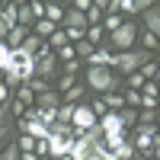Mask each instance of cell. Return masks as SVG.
I'll return each mask as SVG.
<instances>
[{
    "mask_svg": "<svg viewBox=\"0 0 160 160\" xmlns=\"http://www.w3.org/2000/svg\"><path fill=\"white\" fill-rule=\"evenodd\" d=\"M151 58V51H144V48H135V51H125V55H115V51H93V58L90 64H99V68H115V71H122V74H138Z\"/></svg>",
    "mask_w": 160,
    "mask_h": 160,
    "instance_id": "6da1fadb",
    "label": "cell"
},
{
    "mask_svg": "<svg viewBox=\"0 0 160 160\" xmlns=\"http://www.w3.org/2000/svg\"><path fill=\"white\" fill-rule=\"evenodd\" d=\"M154 7V0H118V10L125 13H148Z\"/></svg>",
    "mask_w": 160,
    "mask_h": 160,
    "instance_id": "4fadbf2b",
    "label": "cell"
},
{
    "mask_svg": "<svg viewBox=\"0 0 160 160\" xmlns=\"http://www.w3.org/2000/svg\"><path fill=\"white\" fill-rule=\"evenodd\" d=\"M64 35H68V42H77V45H80V42H87V32H83V29H68Z\"/></svg>",
    "mask_w": 160,
    "mask_h": 160,
    "instance_id": "d6a6232c",
    "label": "cell"
},
{
    "mask_svg": "<svg viewBox=\"0 0 160 160\" xmlns=\"http://www.w3.org/2000/svg\"><path fill=\"white\" fill-rule=\"evenodd\" d=\"M71 118H74V106H68V102H64L61 109H58V122H61V125H68Z\"/></svg>",
    "mask_w": 160,
    "mask_h": 160,
    "instance_id": "f546056e",
    "label": "cell"
},
{
    "mask_svg": "<svg viewBox=\"0 0 160 160\" xmlns=\"http://www.w3.org/2000/svg\"><path fill=\"white\" fill-rule=\"evenodd\" d=\"M58 61H64V64H71V61H77V45H64V48L58 51Z\"/></svg>",
    "mask_w": 160,
    "mask_h": 160,
    "instance_id": "d4e9b609",
    "label": "cell"
},
{
    "mask_svg": "<svg viewBox=\"0 0 160 160\" xmlns=\"http://www.w3.org/2000/svg\"><path fill=\"white\" fill-rule=\"evenodd\" d=\"M19 26H26V29L35 26V16H32V7L29 3H19Z\"/></svg>",
    "mask_w": 160,
    "mask_h": 160,
    "instance_id": "cb8c5ba5",
    "label": "cell"
},
{
    "mask_svg": "<svg viewBox=\"0 0 160 160\" xmlns=\"http://www.w3.org/2000/svg\"><path fill=\"white\" fill-rule=\"evenodd\" d=\"M10 55H13V48L7 42H0V68H3V71H7V64H10Z\"/></svg>",
    "mask_w": 160,
    "mask_h": 160,
    "instance_id": "4dcf8cb0",
    "label": "cell"
},
{
    "mask_svg": "<svg viewBox=\"0 0 160 160\" xmlns=\"http://www.w3.org/2000/svg\"><path fill=\"white\" fill-rule=\"evenodd\" d=\"M19 125H22V131H26V135H29V138H35V141H48V138H51V128L42 122V118H35V115H32V118H22Z\"/></svg>",
    "mask_w": 160,
    "mask_h": 160,
    "instance_id": "8992f818",
    "label": "cell"
},
{
    "mask_svg": "<svg viewBox=\"0 0 160 160\" xmlns=\"http://www.w3.org/2000/svg\"><path fill=\"white\" fill-rule=\"evenodd\" d=\"M87 42L90 45H106V29L102 26H90L87 29Z\"/></svg>",
    "mask_w": 160,
    "mask_h": 160,
    "instance_id": "ac0fdd59",
    "label": "cell"
},
{
    "mask_svg": "<svg viewBox=\"0 0 160 160\" xmlns=\"http://www.w3.org/2000/svg\"><path fill=\"white\" fill-rule=\"evenodd\" d=\"M7 35H10V26L3 19V3H0V38H7Z\"/></svg>",
    "mask_w": 160,
    "mask_h": 160,
    "instance_id": "f35d334b",
    "label": "cell"
},
{
    "mask_svg": "<svg viewBox=\"0 0 160 160\" xmlns=\"http://www.w3.org/2000/svg\"><path fill=\"white\" fill-rule=\"evenodd\" d=\"M154 154H157V157H160V138H157V141H154Z\"/></svg>",
    "mask_w": 160,
    "mask_h": 160,
    "instance_id": "60d3db41",
    "label": "cell"
},
{
    "mask_svg": "<svg viewBox=\"0 0 160 160\" xmlns=\"http://www.w3.org/2000/svg\"><path fill=\"white\" fill-rule=\"evenodd\" d=\"M93 51H96V48H93L90 42H80V45H77V55H80V58H93Z\"/></svg>",
    "mask_w": 160,
    "mask_h": 160,
    "instance_id": "8d00e7d4",
    "label": "cell"
},
{
    "mask_svg": "<svg viewBox=\"0 0 160 160\" xmlns=\"http://www.w3.org/2000/svg\"><path fill=\"white\" fill-rule=\"evenodd\" d=\"M58 74V58L55 55H48V58H42L38 61V68H35V77L42 80V77H55Z\"/></svg>",
    "mask_w": 160,
    "mask_h": 160,
    "instance_id": "7c38bea8",
    "label": "cell"
},
{
    "mask_svg": "<svg viewBox=\"0 0 160 160\" xmlns=\"http://www.w3.org/2000/svg\"><path fill=\"white\" fill-rule=\"evenodd\" d=\"M122 22H125V19H118L115 13H109V16H102V29H106V35H112L115 29H122Z\"/></svg>",
    "mask_w": 160,
    "mask_h": 160,
    "instance_id": "ffe728a7",
    "label": "cell"
},
{
    "mask_svg": "<svg viewBox=\"0 0 160 160\" xmlns=\"http://www.w3.org/2000/svg\"><path fill=\"white\" fill-rule=\"evenodd\" d=\"M87 22H90V26H102V10H99L96 3L87 10Z\"/></svg>",
    "mask_w": 160,
    "mask_h": 160,
    "instance_id": "4316f807",
    "label": "cell"
},
{
    "mask_svg": "<svg viewBox=\"0 0 160 160\" xmlns=\"http://www.w3.org/2000/svg\"><path fill=\"white\" fill-rule=\"evenodd\" d=\"M26 38H29V29H26V26H16V29H13V32L7 35V45H10L13 51H19Z\"/></svg>",
    "mask_w": 160,
    "mask_h": 160,
    "instance_id": "5bb4252c",
    "label": "cell"
},
{
    "mask_svg": "<svg viewBox=\"0 0 160 160\" xmlns=\"http://www.w3.org/2000/svg\"><path fill=\"white\" fill-rule=\"evenodd\" d=\"M7 96H10V93H7V83H0V106H7Z\"/></svg>",
    "mask_w": 160,
    "mask_h": 160,
    "instance_id": "ab89813d",
    "label": "cell"
},
{
    "mask_svg": "<svg viewBox=\"0 0 160 160\" xmlns=\"http://www.w3.org/2000/svg\"><path fill=\"white\" fill-rule=\"evenodd\" d=\"M157 118H160V102H157Z\"/></svg>",
    "mask_w": 160,
    "mask_h": 160,
    "instance_id": "7bdbcfd3",
    "label": "cell"
},
{
    "mask_svg": "<svg viewBox=\"0 0 160 160\" xmlns=\"http://www.w3.org/2000/svg\"><path fill=\"white\" fill-rule=\"evenodd\" d=\"M48 45H51V48H58V51H61L64 45H71V42H68V35H64V29H58L55 35H51V38H48Z\"/></svg>",
    "mask_w": 160,
    "mask_h": 160,
    "instance_id": "484cf974",
    "label": "cell"
},
{
    "mask_svg": "<svg viewBox=\"0 0 160 160\" xmlns=\"http://www.w3.org/2000/svg\"><path fill=\"white\" fill-rule=\"evenodd\" d=\"M35 58L26 55V51H13L10 64H7V83H19V80H32L35 77Z\"/></svg>",
    "mask_w": 160,
    "mask_h": 160,
    "instance_id": "7a4b0ae2",
    "label": "cell"
},
{
    "mask_svg": "<svg viewBox=\"0 0 160 160\" xmlns=\"http://www.w3.org/2000/svg\"><path fill=\"white\" fill-rule=\"evenodd\" d=\"M58 87H61L64 93L74 90V87H77V83H74V74H61V77H58Z\"/></svg>",
    "mask_w": 160,
    "mask_h": 160,
    "instance_id": "836d02e7",
    "label": "cell"
},
{
    "mask_svg": "<svg viewBox=\"0 0 160 160\" xmlns=\"http://www.w3.org/2000/svg\"><path fill=\"white\" fill-rule=\"evenodd\" d=\"M35 144H38V141H35V138H29V135H22V138H19V141H16V148H19V151H22V154H32V151H35Z\"/></svg>",
    "mask_w": 160,
    "mask_h": 160,
    "instance_id": "83f0119b",
    "label": "cell"
},
{
    "mask_svg": "<svg viewBox=\"0 0 160 160\" xmlns=\"http://www.w3.org/2000/svg\"><path fill=\"white\" fill-rule=\"evenodd\" d=\"M16 99H19L22 106H32V102H35V90H32L29 83H22V87H16Z\"/></svg>",
    "mask_w": 160,
    "mask_h": 160,
    "instance_id": "d6986e66",
    "label": "cell"
},
{
    "mask_svg": "<svg viewBox=\"0 0 160 160\" xmlns=\"http://www.w3.org/2000/svg\"><path fill=\"white\" fill-rule=\"evenodd\" d=\"M154 83H160V68H157V80H154Z\"/></svg>",
    "mask_w": 160,
    "mask_h": 160,
    "instance_id": "b9f144b4",
    "label": "cell"
},
{
    "mask_svg": "<svg viewBox=\"0 0 160 160\" xmlns=\"http://www.w3.org/2000/svg\"><path fill=\"white\" fill-rule=\"evenodd\" d=\"M138 42L144 45V51H151V48H160V38H157L154 32H148V29H144V32L138 35Z\"/></svg>",
    "mask_w": 160,
    "mask_h": 160,
    "instance_id": "603a6c76",
    "label": "cell"
},
{
    "mask_svg": "<svg viewBox=\"0 0 160 160\" xmlns=\"http://www.w3.org/2000/svg\"><path fill=\"white\" fill-rule=\"evenodd\" d=\"M32 29H35V35H38V38H51V35L58 32V26L51 22V19H38V22L32 26Z\"/></svg>",
    "mask_w": 160,
    "mask_h": 160,
    "instance_id": "e0dca14e",
    "label": "cell"
},
{
    "mask_svg": "<svg viewBox=\"0 0 160 160\" xmlns=\"http://www.w3.org/2000/svg\"><path fill=\"white\" fill-rule=\"evenodd\" d=\"M106 109H118V106H122V96H115V93H106Z\"/></svg>",
    "mask_w": 160,
    "mask_h": 160,
    "instance_id": "e575fe53",
    "label": "cell"
},
{
    "mask_svg": "<svg viewBox=\"0 0 160 160\" xmlns=\"http://www.w3.org/2000/svg\"><path fill=\"white\" fill-rule=\"evenodd\" d=\"M71 151H74V138H61V135L51 131V138H48V154H51V157H68Z\"/></svg>",
    "mask_w": 160,
    "mask_h": 160,
    "instance_id": "ba28073f",
    "label": "cell"
},
{
    "mask_svg": "<svg viewBox=\"0 0 160 160\" xmlns=\"http://www.w3.org/2000/svg\"><path fill=\"white\" fill-rule=\"evenodd\" d=\"M29 7H32V16H35V22H38V19H45V3H38V0H32Z\"/></svg>",
    "mask_w": 160,
    "mask_h": 160,
    "instance_id": "d590c367",
    "label": "cell"
},
{
    "mask_svg": "<svg viewBox=\"0 0 160 160\" xmlns=\"http://www.w3.org/2000/svg\"><path fill=\"white\" fill-rule=\"evenodd\" d=\"M38 48H42V45H38V35H35V32H29V38L22 42V48H19V51H26V55H32V58H35V55H38Z\"/></svg>",
    "mask_w": 160,
    "mask_h": 160,
    "instance_id": "44dd1931",
    "label": "cell"
},
{
    "mask_svg": "<svg viewBox=\"0 0 160 160\" xmlns=\"http://www.w3.org/2000/svg\"><path fill=\"white\" fill-rule=\"evenodd\" d=\"M144 29L154 32V35L160 38V3H154L148 13H144Z\"/></svg>",
    "mask_w": 160,
    "mask_h": 160,
    "instance_id": "8fae6325",
    "label": "cell"
},
{
    "mask_svg": "<svg viewBox=\"0 0 160 160\" xmlns=\"http://www.w3.org/2000/svg\"><path fill=\"white\" fill-rule=\"evenodd\" d=\"M64 13H68V7L64 3H45V19H51V22H64Z\"/></svg>",
    "mask_w": 160,
    "mask_h": 160,
    "instance_id": "9a60e30c",
    "label": "cell"
},
{
    "mask_svg": "<svg viewBox=\"0 0 160 160\" xmlns=\"http://www.w3.org/2000/svg\"><path fill=\"white\" fill-rule=\"evenodd\" d=\"M157 138H160V128H157V125H138V138H135V148H138V151H151Z\"/></svg>",
    "mask_w": 160,
    "mask_h": 160,
    "instance_id": "52a82bcc",
    "label": "cell"
},
{
    "mask_svg": "<svg viewBox=\"0 0 160 160\" xmlns=\"http://www.w3.org/2000/svg\"><path fill=\"white\" fill-rule=\"evenodd\" d=\"M22 157V151L16 148V144H7L3 151H0V160H19Z\"/></svg>",
    "mask_w": 160,
    "mask_h": 160,
    "instance_id": "f1b7e54d",
    "label": "cell"
},
{
    "mask_svg": "<svg viewBox=\"0 0 160 160\" xmlns=\"http://www.w3.org/2000/svg\"><path fill=\"white\" fill-rule=\"evenodd\" d=\"M35 109H45V112H58L61 109V99H58V93L55 90H42V93H35Z\"/></svg>",
    "mask_w": 160,
    "mask_h": 160,
    "instance_id": "9c48e42d",
    "label": "cell"
},
{
    "mask_svg": "<svg viewBox=\"0 0 160 160\" xmlns=\"http://www.w3.org/2000/svg\"><path fill=\"white\" fill-rule=\"evenodd\" d=\"M0 74H7V71H3V68H0Z\"/></svg>",
    "mask_w": 160,
    "mask_h": 160,
    "instance_id": "ee69618b",
    "label": "cell"
},
{
    "mask_svg": "<svg viewBox=\"0 0 160 160\" xmlns=\"http://www.w3.org/2000/svg\"><path fill=\"white\" fill-rule=\"evenodd\" d=\"M3 19L10 26V32L19 26V3H3Z\"/></svg>",
    "mask_w": 160,
    "mask_h": 160,
    "instance_id": "2e32d148",
    "label": "cell"
},
{
    "mask_svg": "<svg viewBox=\"0 0 160 160\" xmlns=\"http://www.w3.org/2000/svg\"><path fill=\"white\" fill-rule=\"evenodd\" d=\"M125 102L131 106V109H138V106L144 102V96H141V93H138V90H128V96H125Z\"/></svg>",
    "mask_w": 160,
    "mask_h": 160,
    "instance_id": "1f68e13d",
    "label": "cell"
},
{
    "mask_svg": "<svg viewBox=\"0 0 160 160\" xmlns=\"http://www.w3.org/2000/svg\"><path fill=\"white\" fill-rule=\"evenodd\" d=\"M68 29H90V22H87V13H80V10H68V13H64V32H68Z\"/></svg>",
    "mask_w": 160,
    "mask_h": 160,
    "instance_id": "30bf717a",
    "label": "cell"
},
{
    "mask_svg": "<svg viewBox=\"0 0 160 160\" xmlns=\"http://www.w3.org/2000/svg\"><path fill=\"white\" fill-rule=\"evenodd\" d=\"M71 125H74V131L77 135H83V131H93V128H99V118H96V112H93V106H74V118H71Z\"/></svg>",
    "mask_w": 160,
    "mask_h": 160,
    "instance_id": "5b68a950",
    "label": "cell"
},
{
    "mask_svg": "<svg viewBox=\"0 0 160 160\" xmlns=\"http://www.w3.org/2000/svg\"><path fill=\"white\" fill-rule=\"evenodd\" d=\"M118 115H122V122H125V125H135V115H138V112H135V109H122Z\"/></svg>",
    "mask_w": 160,
    "mask_h": 160,
    "instance_id": "74e56055",
    "label": "cell"
},
{
    "mask_svg": "<svg viewBox=\"0 0 160 160\" xmlns=\"http://www.w3.org/2000/svg\"><path fill=\"white\" fill-rule=\"evenodd\" d=\"M80 99H83V83H77L74 90L64 93V102H68V106H80Z\"/></svg>",
    "mask_w": 160,
    "mask_h": 160,
    "instance_id": "7402d4cb",
    "label": "cell"
},
{
    "mask_svg": "<svg viewBox=\"0 0 160 160\" xmlns=\"http://www.w3.org/2000/svg\"><path fill=\"white\" fill-rule=\"evenodd\" d=\"M83 80H87V87L96 90V93H112V90H118V74L109 71V68H99V64H90Z\"/></svg>",
    "mask_w": 160,
    "mask_h": 160,
    "instance_id": "277c9868",
    "label": "cell"
},
{
    "mask_svg": "<svg viewBox=\"0 0 160 160\" xmlns=\"http://www.w3.org/2000/svg\"><path fill=\"white\" fill-rule=\"evenodd\" d=\"M138 26L135 22H122V29H115L112 35H106V45H109L112 51H115V55H125V51H135L138 48Z\"/></svg>",
    "mask_w": 160,
    "mask_h": 160,
    "instance_id": "3957f363",
    "label": "cell"
}]
</instances>
